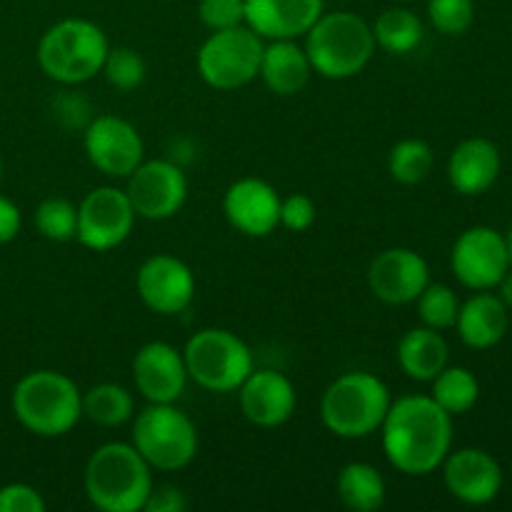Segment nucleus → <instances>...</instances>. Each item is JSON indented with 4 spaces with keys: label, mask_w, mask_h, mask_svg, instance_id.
Wrapping results in <instances>:
<instances>
[{
    "label": "nucleus",
    "mask_w": 512,
    "mask_h": 512,
    "mask_svg": "<svg viewBox=\"0 0 512 512\" xmlns=\"http://www.w3.org/2000/svg\"><path fill=\"white\" fill-rule=\"evenodd\" d=\"M380 433L388 463L410 478H425L453 450V415L430 395H403L390 403Z\"/></svg>",
    "instance_id": "obj_1"
},
{
    "label": "nucleus",
    "mask_w": 512,
    "mask_h": 512,
    "mask_svg": "<svg viewBox=\"0 0 512 512\" xmlns=\"http://www.w3.org/2000/svg\"><path fill=\"white\" fill-rule=\"evenodd\" d=\"M153 485V468L133 443L100 445L83 470L85 498L103 512H140Z\"/></svg>",
    "instance_id": "obj_2"
},
{
    "label": "nucleus",
    "mask_w": 512,
    "mask_h": 512,
    "mask_svg": "<svg viewBox=\"0 0 512 512\" xmlns=\"http://www.w3.org/2000/svg\"><path fill=\"white\" fill-rule=\"evenodd\" d=\"M15 420L38 438L68 435L83 418V393L58 370H33L13 388Z\"/></svg>",
    "instance_id": "obj_3"
},
{
    "label": "nucleus",
    "mask_w": 512,
    "mask_h": 512,
    "mask_svg": "<svg viewBox=\"0 0 512 512\" xmlns=\"http://www.w3.org/2000/svg\"><path fill=\"white\" fill-rule=\"evenodd\" d=\"M305 53H308L313 73L328 80L355 78L368 68L375 55L373 28L365 18L350 10L320 15L313 28L305 33Z\"/></svg>",
    "instance_id": "obj_4"
},
{
    "label": "nucleus",
    "mask_w": 512,
    "mask_h": 512,
    "mask_svg": "<svg viewBox=\"0 0 512 512\" xmlns=\"http://www.w3.org/2000/svg\"><path fill=\"white\" fill-rule=\"evenodd\" d=\"M390 403L393 395L378 375L353 370L335 378L325 388L320 400V418L335 438L363 440L378 433Z\"/></svg>",
    "instance_id": "obj_5"
},
{
    "label": "nucleus",
    "mask_w": 512,
    "mask_h": 512,
    "mask_svg": "<svg viewBox=\"0 0 512 512\" xmlns=\"http://www.w3.org/2000/svg\"><path fill=\"white\" fill-rule=\"evenodd\" d=\"M110 43L105 30L88 18H63L38 43L40 70L60 85H83L100 75Z\"/></svg>",
    "instance_id": "obj_6"
},
{
    "label": "nucleus",
    "mask_w": 512,
    "mask_h": 512,
    "mask_svg": "<svg viewBox=\"0 0 512 512\" xmlns=\"http://www.w3.org/2000/svg\"><path fill=\"white\" fill-rule=\"evenodd\" d=\"M130 443L135 445L145 463L160 473H175L188 468L198 455V428L188 413L175 403H150L133 415Z\"/></svg>",
    "instance_id": "obj_7"
},
{
    "label": "nucleus",
    "mask_w": 512,
    "mask_h": 512,
    "mask_svg": "<svg viewBox=\"0 0 512 512\" xmlns=\"http://www.w3.org/2000/svg\"><path fill=\"white\" fill-rule=\"evenodd\" d=\"M188 378L210 393H235L255 370L248 343L225 328H203L183 348Z\"/></svg>",
    "instance_id": "obj_8"
},
{
    "label": "nucleus",
    "mask_w": 512,
    "mask_h": 512,
    "mask_svg": "<svg viewBox=\"0 0 512 512\" xmlns=\"http://www.w3.org/2000/svg\"><path fill=\"white\" fill-rule=\"evenodd\" d=\"M263 48L265 40L245 23L213 30L200 45L195 65L210 88L238 90L258 78Z\"/></svg>",
    "instance_id": "obj_9"
},
{
    "label": "nucleus",
    "mask_w": 512,
    "mask_h": 512,
    "mask_svg": "<svg viewBox=\"0 0 512 512\" xmlns=\"http://www.w3.org/2000/svg\"><path fill=\"white\" fill-rule=\"evenodd\" d=\"M135 220L138 215H135L125 190L100 185L80 200L75 240L93 253H108L130 238Z\"/></svg>",
    "instance_id": "obj_10"
},
{
    "label": "nucleus",
    "mask_w": 512,
    "mask_h": 512,
    "mask_svg": "<svg viewBox=\"0 0 512 512\" xmlns=\"http://www.w3.org/2000/svg\"><path fill=\"white\" fill-rule=\"evenodd\" d=\"M450 270L468 290H495L510 270L505 235L490 225L463 230L450 250Z\"/></svg>",
    "instance_id": "obj_11"
},
{
    "label": "nucleus",
    "mask_w": 512,
    "mask_h": 512,
    "mask_svg": "<svg viewBox=\"0 0 512 512\" xmlns=\"http://www.w3.org/2000/svg\"><path fill=\"white\" fill-rule=\"evenodd\" d=\"M125 195L138 218L168 220L175 218L188 200V178L173 160H143L128 175Z\"/></svg>",
    "instance_id": "obj_12"
},
{
    "label": "nucleus",
    "mask_w": 512,
    "mask_h": 512,
    "mask_svg": "<svg viewBox=\"0 0 512 512\" xmlns=\"http://www.w3.org/2000/svg\"><path fill=\"white\" fill-rule=\"evenodd\" d=\"M83 148L90 165L108 178H128L145 160L138 128L118 115H98L85 125Z\"/></svg>",
    "instance_id": "obj_13"
},
{
    "label": "nucleus",
    "mask_w": 512,
    "mask_h": 512,
    "mask_svg": "<svg viewBox=\"0 0 512 512\" xmlns=\"http://www.w3.org/2000/svg\"><path fill=\"white\" fill-rule=\"evenodd\" d=\"M135 290L140 300L153 313L180 315L190 308L195 298V275L185 260L170 253H155L135 273Z\"/></svg>",
    "instance_id": "obj_14"
},
{
    "label": "nucleus",
    "mask_w": 512,
    "mask_h": 512,
    "mask_svg": "<svg viewBox=\"0 0 512 512\" xmlns=\"http://www.w3.org/2000/svg\"><path fill=\"white\" fill-rule=\"evenodd\" d=\"M430 283V265L418 250L388 248L368 268V288L380 303L410 305Z\"/></svg>",
    "instance_id": "obj_15"
},
{
    "label": "nucleus",
    "mask_w": 512,
    "mask_h": 512,
    "mask_svg": "<svg viewBox=\"0 0 512 512\" xmlns=\"http://www.w3.org/2000/svg\"><path fill=\"white\" fill-rule=\"evenodd\" d=\"M440 468L448 493L463 505H490L503 490V468L483 448L450 450Z\"/></svg>",
    "instance_id": "obj_16"
},
{
    "label": "nucleus",
    "mask_w": 512,
    "mask_h": 512,
    "mask_svg": "<svg viewBox=\"0 0 512 512\" xmlns=\"http://www.w3.org/2000/svg\"><path fill=\"white\" fill-rule=\"evenodd\" d=\"M183 350L165 340L145 343L133 358L135 390L148 403H178L188 385Z\"/></svg>",
    "instance_id": "obj_17"
},
{
    "label": "nucleus",
    "mask_w": 512,
    "mask_h": 512,
    "mask_svg": "<svg viewBox=\"0 0 512 512\" xmlns=\"http://www.w3.org/2000/svg\"><path fill=\"white\" fill-rule=\"evenodd\" d=\"M280 193L263 178H240L225 190L223 213L238 233L268 238L280 228Z\"/></svg>",
    "instance_id": "obj_18"
},
{
    "label": "nucleus",
    "mask_w": 512,
    "mask_h": 512,
    "mask_svg": "<svg viewBox=\"0 0 512 512\" xmlns=\"http://www.w3.org/2000/svg\"><path fill=\"white\" fill-rule=\"evenodd\" d=\"M238 400L245 420L258 428H280L298 408L293 380L278 370H253L238 388Z\"/></svg>",
    "instance_id": "obj_19"
},
{
    "label": "nucleus",
    "mask_w": 512,
    "mask_h": 512,
    "mask_svg": "<svg viewBox=\"0 0 512 512\" xmlns=\"http://www.w3.org/2000/svg\"><path fill=\"white\" fill-rule=\"evenodd\" d=\"M323 10L325 0H245V25L263 40H298Z\"/></svg>",
    "instance_id": "obj_20"
},
{
    "label": "nucleus",
    "mask_w": 512,
    "mask_h": 512,
    "mask_svg": "<svg viewBox=\"0 0 512 512\" xmlns=\"http://www.w3.org/2000/svg\"><path fill=\"white\" fill-rule=\"evenodd\" d=\"M503 170L500 148L488 138H465L453 148L448 158V183L455 193L483 195L498 183Z\"/></svg>",
    "instance_id": "obj_21"
},
{
    "label": "nucleus",
    "mask_w": 512,
    "mask_h": 512,
    "mask_svg": "<svg viewBox=\"0 0 512 512\" xmlns=\"http://www.w3.org/2000/svg\"><path fill=\"white\" fill-rule=\"evenodd\" d=\"M510 315L498 293L475 290L465 303H460L455 330L458 338L473 350H490L508 335Z\"/></svg>",
    "instance_id": "obj_22"
},
{
    "label": "nucleus",
    "mask_w": 512,
    "mask_h": 512,
    "mask_svg": "<svg viewBox=\"0 0 512 512\" xmlns=\"http://www.w3.org/2000/svg\"><path fill=\"white\" fill-rule=\"evenodd\" d=\"M310 75H313V65H310L308 53L295 40H270L263 48L258 78H263L270 93L283 95V98L298 95L310 83Z\"/></svg>",
    "instance_id": "obj_23"
},
{
    "label": "nucleus",
    "mask_w": 512,
    "mask_h": 512,
    "mask_svg": "<svg viewBox=\"0 0 512 512\" xmlns=\"http://www.w3.org/2000/svg\"><path fill=\"white\" fill-rule=\"evenodd\" d=\"M398 365L415 383H430L448 365L450 348L443 333L428 325L408 330L398 343Z\"/></svg>",
    "instance_id": "obj_24"
},
{
    "label": "nucleus",
    "mask_w": 512,
    "mask_h": 512,
    "mask_svg": "<svg viewBox=\"0 0 512 512\" xmlns=\"http://www.w3.org/2000/svg\"><path fill=\"white\" fill-rule=\"evenodd\" d=\"M340 503L353 512H375L385 505L388 485H385L383 473L370 463H348L338 473Z\"/></svg>",
    "instance_id": "obj_25"
},
{
    "label": "nucleus",
    "mask_w": 512,
    "mask_h": 512,
    "mask_svg": "<svg viewBox=\"0 0 512 512\" xmlns=\"http://www.w3.org/2000/svg\"><path fill=\"white\" fill-rule=\"evenodd\" d=\"M373 38L378 48L390 55H408L420 48L425 38V25L410 8H388L375 18Z\"/></svg>",
    "instance_id": "obj_26"
},
{
    "label": "nucleus",
    "mask_w": 512,
    "mask_h": 512,
    "mask_svg": "<svg viewBox=\"0 0 512 512\" xmlns=\"http://www.w3.org/2000/svg\"><path fill=\"white\" fill-rule=\"evenodd\" d=\"M135 415V400L128 388L118 383H98L83 393V418L100 428H120Z\"/></svg>",
    "instance_id": "obj_27"
},
{
    "label": "nucleus",
    "mask_w": 512,
    "mask_h": 512,
    "mask_svg": "<svg viewBox=\"0 0 512 512\" xmlns=\"http://www.w3.org/2000/svg\"><path fill=\"white\" fill-rule=\"evenodd\" d=\"M430 383H433L430 398L453 418L470 413L480 398L478 378L460 365H445Z\"/></svg>",
    "instance_id": "obj_28"
},
{
    "label": "nucleus",
    "mask_w": 512,
    "mask_h": 512,
    "mask_svg": "<svg viewBox=\"0 0 512 512\" xmlns=\"http://www.w3.org/2000/svg\"><path fill=\"white\" fill-rule=\"evenodd\" d=\"M435 153L425 140L403 138L390 148L388 153V173L400 185H418L433 173Z\"/></svg>",
    "instance_id": "obj_29"
},
{
    "label": "nucleus",
    "mask_w": 512,
    "mask_h": 512,
    "mask_svg": "<svg viewBox=\"0 0 512 512\" xmlns=\"http://www.w3.org/2000/svg\"><path fill=\"white\" fill-rule=\"evenodd\" d=\"M35 228L45 240L70 243L78 235V205L60 195L45 198L35 208Z\"/></svg>",
    "instance_id": "obj_30"
},
{
    "label": "nucleus",
    "mask_w": 512,
    "mask_h": 512,
    "mask_svg": "<svg viewBox=\"0 0 512 512\" xmlns=\"http://www.w3.org/2000/svg\"><path fill=\"white\" fill-rule=\"evenodd\" d=\"M148 73V65H145L143 55L135 48L128 45H115L105 55V63L100 75L108 80L110 88L120 90V93H130V90L140 88Z\"/></svg>",
    "instance_id": "obj_31"
},
{
    "label": "nucleus",
    "mask_w": 512,
    "mask_h": 512,
    "mask_svg": "<svg viewBox=\"0 0 512 512\" xmlns=\"http://www.w3.org/2000/svg\"><path fill=\"white\" fill-rule=\"evenodd\" d=\"M418 305V315L423 325L435 330L455 328V320L460 313V300L455 290L445 283H428L423 293L415 300Z\"/></svg>",
    "instance_id": "obj_32"
},
{
    "label": "nucleus",
    "mask_w": 512,
    "mask_h": 512,
    "mask_svg": "<svg viewBox=\"0 0 512 512\" xmlns=\"http://www.w3.org/2000/svg\"><path fill=\"white\" fill-rule=\"evenodd\" d=\"M428 20L438 33L463 35L475 20L473 0H428Z\"/></svg>",
    "instance_id": "obj_33"
},
{
    "label": "nucleus",
    "mask_w": 512,
    "mask_h": 512,
    "mask_svg": "<svg viewBox=\"0 0 512 512\" xmlns=\"http://www.w3.org/2000/svg\"><path fill=\"white\" fill-rule=\"evenodd\" d=\"M198 18L205 28L225 30L245 23V0H200Z\"/></svg>",
    "instance_id": "obj_34"
},
{
    "label": "nucleus",
    "mask_w": 512,
    "mask_h": 512,
    "mask_svg": "<svg viewBox=\"0 0 512 512\" xmlns=\"http://www.w3.org/2000/svg\"><path fill=\"white\" fill-rule=\"evenodd\" d=\"M315 218H318V208L313 200L303 193H293L288 198L280 200V225L293 233H305L313 228Z\"/></svg>",
    "instance_id": "obj_35"
},
{
    "label": "nucleus",
    "mask_w": 512,
    "mask_h": 512,
    "mask_svg": "<svg viewBox=\"0 0 512 512\" xmlns=\"http://www.w3.org/2000/svg\"><path fill=\"white\" fill-rule=\"evenodd\" d=\"M45 498L28 483H10L0 488V512H43Z\"/></svg>",
    "instance_id": "obj_36"
},
{
    "label": "nucleus",
    "mask_w": 512,
    "mask_h": 512,
    "mask_svg": "<svg viewBox=\"0 0 512 512\" xmlns=\"http://www.w3.org/2000/svg\"><path fill=\"white\" fill-rule=\"evenodd\" d=\"M188 508L185 493L175 485H153L148 500H145V512H183Z\"/></svg>",
    "instance_id": "obj_37"
},
{
    "label": "nucleus",
    "mask_w": 512,
    "mask_h": 512,
    "mask_svg": "<svg viewBox=\"0 0 512 512\" xmlns=\"http://www.w3.org/2000/svg\"><path fill=\"white\" fill-rule=\"evenodd\" d=\"M20 225H23L20 208L10 198L0 195V245H5V243H10V240L18 238Z\"/></svg>",
    "instance_id": "obj_38"
},
{
    "label": "nucleus",
    "mask_w": 512,
    "mask_h": 512,
    "mask_svg": "<svg viewBox=\"0 0 512 512\" xmlns=\"http://www.w3.org/2000/svg\"><path fill=\"white\" fill-rule=\"evenodd\" d=\"M498 298L503 300L505 308L512 310V268L503 275V280L498 283Z\"/></svg>",
    "instance_id": "obj_39"
},
{
    "label": "nucleus",
    "mask_w": 512,
    "mask_h": 512,
    "mask_svg": "<svg viewBox=\"0 0 512 512\" xmlns=\"http://www.w3.org/2000/svg\"><path fill=\"white\" fill-rule=\"evenodd\" d=\"M505 243H508V253H510V268H512V228L505 233Z\"/></svg>",
    "instance_id": "obj_40"
},
{
    "label": "nucleus",
    "mask_w": 512,
    "mask_h": 512,
    "mask_svg": "<svg viewBox=\"0 0 512 512\" xmlns=\"http://www.w3.org/2000/svg\"><path fill=\"white\" fill-rule=\"evenodd\" d=\"M0 180H3V160H0Z\"/></svg>",
    "instance_id": "obj_41"
},
{
    "label": "nucleus",
    "mask_w": 512,
    "mask_h": 512,
    "mask_svg": "<svg viewBox=\"0 0 512 512\" xmlns=\"http://www.w3.org/2000/svg\"><path fill=\"white\" fill-rule=\"evenodd\" d=\"M338 3H348V0H338Z\"/></svg>",
    "instance_id": "obj_42"
},
{
    "label": "nucleus",
    "mask_w": 512,
    "mask_h": 512,
    "mask_svg": "<svg viewBox=\"0 0 512 512\" xmlns=\"http://www.w3.org/2000/svg\"><path fill=\"white\" fill-rule=\"evenodd\" d=\"M400 3H410V0H400Z\"/></svg>",
    "instance_id": "obj_43"
}]
</instances>
